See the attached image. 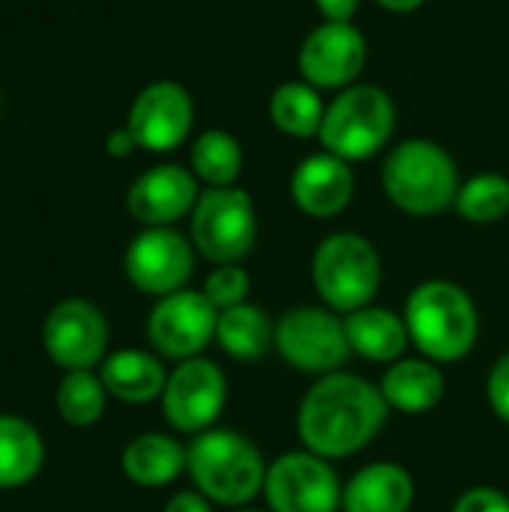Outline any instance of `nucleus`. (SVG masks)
I'll use <instances>...</instances> for the list:
<instances>
[{
	"mask_svg": "<svg viewBox=\"0 0 509 512\" xmlns=\"http://www.w3.org/2000/svg\"><path fill=\"white\" fill-rule=\"evenodd\" d=\"M381 387L345 372L318 378L300 402L297 435L321 459H348L369 447L387 420Z\"/></svg>",
	"mask_w": 509,
	"mask_h": 512,
	"instance_id": "obj_1",
	"label": "nucleus"
},
{
	"mask_svg": "<svg viewBox=\"0 0 509 512\" xmlns=\"http://www.w3.org/2000/svg\"><path fill=\"white\" fill-rule=\"evenodd\" d=\"M405 324L417 351L432 363H456L477 345L480 318L465 288L432 279L414 288L405 306Z\"/></svg>",
	"mask_w": 509,
	"mask_h": 512,
	"instance_id": "obj_2",
	"label": "nucleus"
},
{
	"mask_svg": "<svg viewBox=\"0 0 509 512\" xmlns=\"http://www.w3.org/2000/svg\"><path fill=\"white\" fill-rule=\"evenodd\" d=\"M186 471L207 501L243 507L264 492L267 465L258 447L228 429L201 432L186 450Z\"/></svg>",
	"mask_w": 509,
	"mask_h": 512,
	"instance_id": "obj_3",
	"label": "nucleus"
},
{
	"mask_svg": "<svg viewBox=\"0 0 509 512\" xmlns=\"http://www.w3.org/2000/svg\"><path fill=\"white\" fill-rule=\"evenodd\" d=\"M381 186L399 210L411 216H435L456 204L459 171L441 144L411 138L387 153Z\"/></svg>",
	"mask_w": 509,
	"mask_h": 512,
	"instance_id": "obj_4",
	"label": "nucleus"
},
{
	"mask_svg": "<svg viewBox=\"0 0 509 512\" xmlns=\"http://www.w3.org/2000/svg\"><path fill=\"white\" fill-rule=\"evenodd\" d=\"M393 126L396 105L390 93L375 84H351L327 105L318 138L327 153L357 162L384 150Z\"/></svg>",
	"mask_w": 509,
	"mask_h": 512,
	"instance_id": "obj_5",
	"label": "nucleus"
},
{
	"mask_svg": "<svg viewBox=\"0 0 509 512\" xmlns=\"http://www.w3.org/2000/svg\"><path fill=\"white\" fill-rule=\"evenodd\" d=\"M312 285L333 312L366 309L381 288L378 249L351 231L330 234L312 255Z\"/></svg>",
	"mask_w": 509,
	"mask_h": 512,
	"instance_id": "obj_6",
	"label": "nucleus"
},
{
	"mask_svg": "<svg viewBox=\"0 0 509 512\" xmlns=\"http://www.w3.org/2000/svg\"><path fill=\"white\" fill-rule=\"evenodd\" d=\"M258 240V216L249 192L237 186L207 189L192 210L195 249L219 264H240Z\"/></svg>",
	"mask_w": 509,
	"mask_h": 512,
	"instance_id": "obj_7",
	"label": "nucleus"
},
{
	"mask_svg": "<svg viewBox=\"0 0 509 512\" xmlns=\"http://www.w3.org/2000/svg\"><path fill=\"white\" fill-rule=\"evenodd\" d=\"M273 342L285 363L309 375H333L354 354L345 336V321L330 309H294L276 324Z\"/></svg>",
	"mask_w": 509,
	"mask_h": 512,
	"instance_id": "obj_8",
	"label": "nucleus"
},
{
	"mask_svg": "<svg viewBox=\"0 0 509 512\" xmlns=\"http://www.w3.org/2000/svg\"><path fill=\"white\" fill-rule=\"evenodd\" d=\"M264 498L270 512H336L342 489L327 459L300 450L279 456L267 468Z\"/></svg>",
	"mask_w": 509,
	"mask_h": 512,
	"instance_id": "obj_9",
	"label": "nucleus"
},
{
	"mask_svg": "<svg viewBox=\"0 0 509 512\" xmlns=\"http://www.w3.org/2000/svg\"><path fill=\"white\" fill-rule=\"evenodd\" d=\"M219 309L204 297V291H174L162 297L147 321L150 345L171 360L198 357L210 339H216Z\"/></svg>",
	"mask_w": 509,
	"mask_h": 512,
	"instance_id": "obj_10",
	"label": "nucleus"
},
{
	"mask_svg": "<svg viewBox=\"0 0 509 512\" xmlns=\"http://www.w3.org/2000/svg\"><path fill=\"white\" fill-rule=\"evenodd\" d=\"M225 375L216 363L192 357L183 360L165 384L162 393V411L165 420L177 429V432H204L225 408Z\"/></svg>",
	"mask_w": 509,
	"mask_h": 512,
	"instance_id": "obj_11",
	"label": "nucleus"
},
{
	"mask_svg": "<svg viewBox=\"0 0 509 512\" xmlns=\"http://www.w3.org/2000/svg\"><path fill=\"white\" fill-rule=\"evenodd\" d=\"M192 267V243L174 228H147L126 249V276L144 294L168 297L183 291Z\"/></svg>",
	"mask_w": 509,
	"mask_h": 512,
	"instance_id": "obj_12",
	"label": "nucleus"
},
{
	"mask_svg": "<svg viewBox=\"0 0 509 512\" xmlns=\"http://www.w3.org/2000/svg\"><path fill=\"white\" fill-rule=\"evenodd\" d=\"M192 120L195 105L186 87L177 81H153L135 96L126 129L138 147L150 153H168L189 138Z\"/></svg>",
	"mask_w": 509,
	"mask_h": 512,
	"instance_id": "obj_13",
	"label": "nucleus"
},
{
	"mask_svg": "<svg viewBox=\"0 0 509 512\" xmlns=\"http://www.w3.org/2000/svg\"><path fill=\"white\" fill-rule=\"evenodd\" d=\"M297 60L312 87H351L366 66V36L351 21H324L303 39Z\"/></svg>",
	"mask_w": 509,
	"mask_h": 512,
	"instance_id": "obj_14",
	"label": "nucleus"
},
{
	"mask_svg": "<svg viewBox=\"0 0 509 512\" xmlns=\"http://www.w3.org/2000/svg\"><path fill=\"white\" fill-rule=\"evenodd\" d=\"M42 342L48 357L75 372L90 369L102 360L108 345V324L105 315L87 300H63L57 303L42 327Z\"/></svg>",
	"mask_w": 509,
	"mask_h": 512,
	"instance_id": "obj_15",
	"label": "nucleus"
},
{
	"mask_svg": "<svg viewBox=\"0 0 509 512\" xmlns=\"http://www.w3.org/2000/svg\"><path fill=\"white\" fill-rule=\"evenodd\" d=\"M198 180L183 165H156L144 171L126 195L129 213L150 228H168L198 204Z\"/></svg>",
	"mask_w": 509,
	"mask_h": 512,
	"instance_id": "obj_16",
	"label": "nucleus"
},
{
	"mask_svg": "<svg viewBox=\"0 0 509 512\" xmlns=\"http://www.w3.org/2000/svg\"><path fill=\"white\" fill-rule=\"evenodd\" d=\"M291 198L312 219L339 216L354 198L351 165L327 150L306 156L291 174Z\"/></svg>",
	"mask_w": 509,
	"mask_h": 512,
	"instance_id": "obj_17",
	"label": "nucleus"
},
{
	"mask_svg": "<svg viewBox=\"0 0 509 512\" xmlns=\"http://www.w3.org/2000/svg\"><path fill=\"white\" fill-rule=\"evenodd\" d=\"M414 504V480L402 465L375 462L351 477L342 489L345 512H408Z\"/></svg>",
	"mask_w": 509,
	"mask_h": 512,
	"instance_id": "obj_18",
	"label": "nucleus"
},
{
	"mask_svg": "<svg viewBox=\"0 0 509 512\" xmlns=\"http://www.w3.org/2000/svg\"><path fill=\"white\" fill-rule=\"evenodd\" d=\"M345 336L354 354L372 360V363H393L405 354L411 333L405 318H399L390 309L366 306L345 318Z\"/></svg>",
	"mask_w": 509,
	"mask_h": 512,
	"instance_id": "obj_19",
	"label": "nucleus"
},
{
	"mask_svg": "<svg viewBox=\"0 0 509 512\" xmlns=\"http://www.w3.org/2000/svg\"><path fill=\"white\" fill-rule=\"evenodd\" d=\"M444 375L432 360H399L381 381V396L393 411L426 414L444 399Z\"/></svg>",
	"mask_w": 509,
	"mask_h": 512,
	"instance_id": "obj_20",
	"label": "nucleus"
},
{
	"mask_svg": "<svg viewBox=\"0 0 509 512\" xmlns=\"http://www.w3.org/2000/svg\"><path fill=\"white\" fill-rule=\"evenodd\" d=\"M102 384L105 390L129 405L153 402L165 393L168 375L162 363L144 351H117L102 363Z\"/></svg>",
	"mask_w": 509,
	"mask_h": 512,
	"instance_id": "obj_21",
	"label": "nucleus"
},
{
	"mask_svg": "<svg viewBox=\"0 0 509 512\" xmlns=\"http://www.w3.org/2000/svg\"><path fill=\"white\" fill-rule=\"evenodd\" d=\"M186 471V450L159 432L138 435L126 444L123 450V474L147 489L168 486Z\"/></svg>",
	"mask_w": 509,
	"mask_h": 512,
	"instance_id": "obj_22",
	"label": "nucleus"
},
{
	"mask_svg": "<svg viewBox=\"0 0 509 512\" xmlns=\"http://www.w3.org/2000/svg\"><path fill=\"white\" fill-rule=\"evenodd\" d=\"M45 459L39 432L21 420L0 414V489H15L30 483Z\"/></svg>",
	"mask_w": 509,
	"mask_h": 512,
	"instance_id": "obj_23",
	"label": "nucleus"
},
{
	"mask_svg": "<svg viewBox=\"0 0 509 512\" xmlns=\"http://www.w3.org/2000/svg\"><path fill=\"white\" fill-rule=\"evenodd\" d=\"M270 120L279 132L294 138H312L321 132L324 123V102L318 96V87L309 81H285L270 96Z\"/></svg>",
	"mask_w": 509,
	"mask_h": 512,
	"instance_id": "obj_24",
	"label": "nucleus"
},
{
	"mask_svg": "<svg viewBox=\"0 0 509 512\" xmlns=\"http://www.w3.org/2000/svg\"><path fill=\"white\" fill-rule=\"evenodd\" d=\"M273 327L267 321V315L252 306V303H240L234 309L219 312V324H216V339L222 345V351L234 360H258L267 354L270 342H273Z\"/></svg>",
	"mask_w": 509,
	"mask_h": 512,
	"instance_id": "obj_25",
	"label": "nucleus"
},
{
	"mask_svg": "<svg viewBox=\"0 0 509 512\" xmlns=\"http://www.w3.org/2000/svg\"><path fill=\"white\" fill-rule=\"evenodd\" d=\"M243 171V147L225 129H207L195 138L192 147V174L210 189L234 186Z\"/></svg>",
	"mask_w": 509,
	"mask_h": 512,
	"instance_id": "obj_26",
	"label": "nucleus"
},
{
	"mask_svg": "<svg viewBox=\"0 0 509 512\" xmlns=\"http://www.w3.org/2000/svg\"><path fill=\"white\" fill-rule=\"evenodd\" d=\"M105 396L102 378L90 375V369L66 372L57 387V414L69 426H93L105 411Z\"/></svg>",
	"mask_w": 509,
	"mask_h": 512,
	"instance_id": "obj_27",
	"label": "nucleus"
},
{
	"mask_svg": "<svg viewBox=\"0 0 509 512\" xmlns=\"http://www.w3.org/2000/svg\"><path fill=\"white\" fill-rule=\"evenodd\" d=\"M456 213L474 225L501 222L509 213V180L501 174H477L459 186Z\"/></svg>",
	"mask_w": 509,
	"mask_h": 512,
	"instance_id": "obj_28",
	"label": "nucleus"
},
{
	"mask_svg": "<svg viewBox=\"0 0 509 512\" xmlns=\"http://www.w3.org/2000/svg\"><path fill=\"white\" fill-rule=\"evenodd\" d=\"M249 291H252V279H249V273H246L240 264H219V267L207 276V282H204V297H207L219 312L246 303Z\"/></svg>",
	"mask_w": 509,
	"mask_h": 512,
	"instance_id": "obj_29",
	"label": "nucleus"
},
{
	"mask_svg": "<svg viewBox=\"0 0 509 512\" xmlns=\"http://www.w3.org/2000/svg\"><path fill=\"white\" fill-rule=\"evenodd\" d=\"M453 512H509V498L492 486H477L453 504Z\"/></svg>",
	"mask_w": 509,
	"mask_h": 512,
	"instance_id": "obj_30",
	"label": "nucleus"
},
{
	"mask_svg": "<svg viewBox=\"0 0 509 512\" xmlns=\"http://www.w3.org/2000/svg\"><path fill=\"white\" fill-rule=\"evenodd\" d=\"M486 393H489V405L498 414V420H504L509 426V354L498 357V363L492 366Z\"/></svg>",
	"mask_w": 509,
	"mask_h": 512,
	"instance_id": "obj_31",
	"label": "nucleus"
},
{
	"mask_svg": "<svg viewBox=\"0 0 509 512\" xmlns=\"http://www.w3.org/2000/svg\"><path fill=\"white\" fill-rule=\"evenodd\" d=\"M315 6L327 21H351L360 9V0H315Z\"/></svg>",
	"mask_w": 509,
	"mask_h": 512,
	"instance_id": "obj_32",
	"label": "nucleus"
},
{
	"mask_svg": "<svg viewBox=\"0 0 509 512\" xmlns=\"http://www.w3.org/2000/svg\"><path fill=\"white\" fill-rule=\"evenodd\" d=\"M165 512H213L207 498L201 492H177L168 504H165Z\"/></svg>",
	"mask_w": 509,
	"mask_h": 512,
	"instance_id": "obj_33",
	"label": "nucleus"
},
{
	"mask_svg": "<svg viewBox=\"0 0 509 512\" xmlns=\"http://www.w3.org/2000/svg\"><path fill=\"white\" fill-rule=\"evenodd\" d=\"M138 144H135V138H132V132L123 126V129H114L111 135H108V141H105V150L114 156V159H123V156H129L132 150H135Z\"/></svg>",
	"mask_w": 509,
	"mask_h": 512,
	"instance_id": "obj_34",
	"label": "nucleus"
},
{
	"mask_svg": "<svg viewBox=\"0 0 509 512\" xmlns=\"http://www.w3.org/2000/svg\"><path fill=\"white\" fill-rule=\"evenodd\" d=\"M378 6H384V9H390V12H414V9H420L426 0H375Z\"/></svg>",
	"mask_w": 509,
	"mask_h": 512,
	"instance_id": "obj_35",
	"label": "nucleus"
},
{
	"mask_svg": "<svg viewBox=\"0 0 509 512\" xmlns=\"http://www.w3.org/2000/svg\"><path fill=\"white\" fill-rule=\"evenodd\" d=\"M240 512H267V510H240Z\"/></svg>",
	"mask_w": 509,
	"mask_h": 512,
	"instance_id": "obj_36",
	"label": "nucleus"
}]
</instances>
